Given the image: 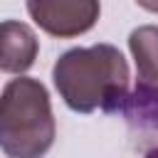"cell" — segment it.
<instances>
[{
	"label": "cell",
	"mask_w": 158,
	"mask_h": 158,
	"mask_svg": "<svg viewBox=\"0 0 158 158\" xmlns=\"http://www.w3.org/2000/svg\"><path fill=\"white\" fill-rule=\"evenodd\" d=\"M52 81L64 104L77 114H116L128 94V64L118 47H72L52 67Z\"/></svg>",
	"instance_id": "1"
},
{
	"label": "cell",
	"mask_w": 158,
	"mask_h": 158,
	"mask_svg": "<svg viewBox=\"0 0 158 158\" xmlns=\"http://www.w3.org/2000/svg\"><path fill=\"white\" fill-rule=\"evenodd\" d=\"M57 121L40 79H10L0 94V151L7 158H42L52 148Z\"/></svg>",
	"instance_id": "2"
},
{
	"label": "cell",
	"mask_w": 158,
	"mask_h": 158,
	"mask_svg": "<svg viewBox=\"0 0 158 158\" xmlns=\"http://www.w3.org/2000/svg\"><path fill=\"white\" fill-rule=\"evenodd\" d=\"M35 25L59 40L79 37L89 32L99 15L101 0H25Z\"/></svg>",
	"instance_id": "3"
},
{
	"label": "cell",
	"mask_w": 158,
	"mask_h": 158,
	"mask_svg": "<svg viewBox=\"0 0 158 158\" xmlns=\"http://www.w3.org/2000/svg\"><path fill=\"white\" fill-rule=\"evenodd\" d=\"M40 52V40L27 22L2 20L0 22V69L7 74H25Z\"/></svg>",
	"instance_id": "4"
},
{
	"label": "cell",
	"mask_w": 158,
	"mask_h": 158,
	"mask_svg": "<svg viewBox=\"0 0 158 158\" xmlns=\"http://www.w3.org/2000/svg\"><path fill=\"white\" fill-rule=\"evenodd\" d=\"M128 49L136 59L138 84L158 86V25H141L128 35Z\"/></svg>",
	"instance_id": "5"
},
{
	"label": "cell",
	"mask_w": 158,
	"mask_h": 158,
	"mask_svg": "<svg viewBox=\"0 0 158 158\" xmlns=\"http://www.w3.org/2000/svg\"><path fill=\"white\" fill-rule=\"evenodd\" d=\"M136 2H138V7H143V10L153 12V15H158V0H136Z\"/></svg>",
	"instance_id": "6"
},
{
	"label": "cell",
	"mask_w": 158,
	"mask_h": 158,
	"mask_svg": "<svg viewBox=\"0 0 158 158\" xmlns=\"http://www.w3.org/2000/svg\"><path fill=\"white\" fill-rule=\"evenodd\" d=\"M143 158H158V146H153V148H148V151L143 153Z\"/></svg>",
	"instance_id": "7"
}]
</instances>
